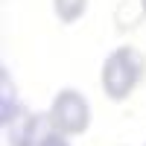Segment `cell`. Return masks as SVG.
Wrapping results in <instances>:
<instances>
[{
	"label": "cell",
	"mask_w": 146,
	"mask_h": 146,
	"mask_svg": "<svg viewBox=\"0 0 146 146\" xmlns=\"http://www.w3.org/2000/svg\"><path fill=\"white\" fill-rule=\"evenodd\" d=\"M143 70H146V62H143V56L135 47H120V50H114L105 58V64H102V91H105V96L114 100V102L126 100V96L137 88Z\"/></svg>",
	"instance_id": "6da1fadb"
},
{
	"label": "cell",
	"mask_w": 146,
	"mask_h": 146,
	"mask_svg": "<svg viewBox=\"0 0 146 146\" xmlns=\"http://www.w3.org/2000/svg\"><path fill=\"white\" fill-rule=\"evenodd\" d=\"M47 123L53 126V131H58L64 137L85 135L91 126V105L79 91L64 88V91L56 94L50 111H47Z\"/></svg>",
	"instance_id": "7a4b0ae2"
},
{
	"label": "cell",
	"mask_w": 146,
	"mask_h": 146,
	"mask_svg": "<svg viewBox=\"0 0 146 146\" xmlns=\"http://www.w3.org/2000/svg\"><path fill=\"white\" fill-rule=\"evenodd\" d=\"M9 131V146H38L41 140H35V135H38V117H35L32 111H27V108H18L15 120L6 126Z\"/></svg>",
	"instance_id": "3957f363"
},
{
	"label": "cell",
	"mask_w": 146,
	"mask_h": 146,
	"mask_svg": "<svg viewBox=\"0 0 146 146\" xmlns=\"http://www.w3.org/2000/svg\"><path fill=\"white\" fill-rule=\"evenodd\" d=\"M143 18H146V12H143V0H120L117 9H114V23H117L120 32L135 29Z\"/></svg>",
	"instance_id": "277c9868"
},
{
	"label": "cell",
	"mask_w": 146,
	"mask_h": 146,
	"mask_svg": "<svg viewBox=\"0 0 146 146\" xmlns=\"http://www.w3.org/2000/svg\"><path fill=\"white\" fill-rule=\"evenodd\" d=\"M18 114V105H15V82H12L9 70L3 67L0 70V123L9 126Z\"/></svg>",
	"instance_id": "5b68a950"
},
{
	"label": "cell",
	"mask_w": 146,
	"mask_h": 146,
	"mask_svg": "<svg viewBox=\"0 0 146 146\" xmlns=\"http://www.w3.org/2000/svg\"><path fill=\"white\" fill-rule=\"evenodd\" d=\"M53 6H56V15L64 23H73V21H79L85 15L88 0H53Z\"/></svg>",
	"instance_id": "8992f818"
},
{
	"label": "cell",
	"mask_w": 146,
	"mask_h": 146,
	"mask_svg": "<svg viewBox=\"0 0 146 146\" xmlns=\"http://www.w3.org/2000/svg\"><path fill=\"white\" fill-rule=\"evenodd\" d=\"M38 146H70L67 140H64V135H58V131H50V135H44L41 137V143Z\"/></svg>",
	"instance_id": "52a82bcc"
},
{
	"label": "cell",
	"mask_w": 146,
	"mask_h": 146,
	"mask_svg": "<svg viewBox=\"0 0 146 146\" xmlns=\"http://www.w3.org/2000/svg\"><path fill=\"white\" fill-rule=\"evenodd\" d=\"M143 12H146V0H143Z\"/></svg>",
	"instance_id": "ba28073f"
}]
</instances>
